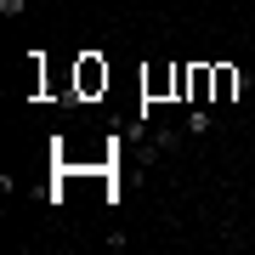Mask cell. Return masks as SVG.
Listing matches in <instances>:
<instances>
[{"mask_svg":"<svg viewBox=\"0 0 255 255\" xmlns=\"http://www.w3.org/2000/svg\"><path fill=\"white\" fill-rule=\"evenodd\" d=\"M250 74L244 68H233V63H216V102H238V97H250Z\"/></svg>","mask_w":255,"mask_h":255,"instance_id":"6da1fadb","label":"cell"},{"mask_svg":"<svg viewBox=\"0 0 255 255\" xmlns=\"http://www.w3.org/2000/svg\"><path fill=\"white\" fill-rule=\"evenodd\" d=\"M187 102H216V63L187 68Z\"/></svg>","mask_w":255,"mask_h":255,"instance_id":"7a4b0ae2","label":"cell"},{"mask_svg":"<svg viewBox=\"0 0 255 255\" xmlns=\"http://www.w3.org/2000/svg\"><path fill=\"white\" fill-rule=\"evenodd\" d=\"M182 130H187L193 142L216 136V108H210V102H193V108H187V119H182Z\"/></svg>","mask_w":255,"mask_h":255,"instance_id":"3957f363","label":"cell"},{"mask_svg":"<svg viewBox=\"0 0 255 255\" xmlns=\"http://www.w3.org/2000/svg\"><path fill=\"white\" fill-rule=\"evenodd\" d=\"M102 85H108V63H97V57H80V97H97Z\"/></svg>","mask_w":255,"mask_h":255,"instance_id":"277c9868","label":"cell"},{"mask_svg":"<svg viewBox=\"0 0 255 255\" xmlns=\"http://www.w3.org/2000/svg\"><path fill=\"white\" fill-rule=\"evenodd\" d=\"M28 11V0H0V17H23Z\"/></svg>","mask_w":255,"mask_h":255,"instance_id":"5b68a950","label":"cell"},{"mask_svg":"<svg viewBox=\"0 0 255 255\" xmlns=\"http://www.w3.org/2000/svg\"><path fill=\"white\" fill-rule=\"evenodd\" d=\"M244 102H250V108H255V85H250V97H244Z\"/></svg>","mask_w":255,"mask_h":255,"instance_id":"8992f818","label":"cell"}]
</instances>
